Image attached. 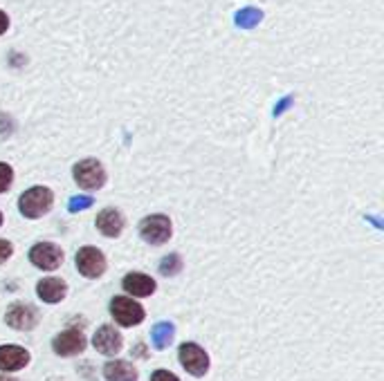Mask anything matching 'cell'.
Here are the masks:
<instances>
[{"label": "cell", "instance_id": "30bf717a", "mask_svg": "<svg viewBox=\"0 0 384 381\" xmlns=\"http://www.w3.org/2000/svg\"><path fill=\"white\" fill-rule=\"evenodd\" d=\"M92 346L102 355H117L122 350V334L112 326H102L92 338Z\"/></svg>", "mask_w": 384, "mask_h": 381}, {"label": "cell", "instance_id": "603a6c76", "mask_svg": "<svg viewBox=\"0 0 384 381\" xmlns=\"http://www.w3.org/2000/svg\"><path fill=\"white\" fill-rule=\"evenodd\" d=\"M292 104V96H286V99H281V104L274 108V117H279V115H283V112H286V108Z\"/></svg>", "mask_w": 384, "mask_h": 381}, {"label": "cell", "instance_id": "5bb4252c", "mask_svg": "<svg viewBox=\"0 0 384 381\" xmlns=\"http://www.w3.org/2000/svg\"><path fill=\"white\" fill-rule=\"evenodd\" d=\"M122 285L128 294L137 296V299H144V296H151L155 292V280L144 274H128L124 276Z\"/></svg>", "mask_w": 384, "mask_h": 381}, {"label": "cell", "instance_id": "7c38bea8", "mask_svg": "<svg viewBox=\"0 0 384 381\" xmlns=\"http://www.w3.org/2000/svg\"><path fill=\"white\" fill-rule=\"evenodd\" d=\"M97 229L102 231L106 238H117L124 229V218L117 209H104L97 216Z\"/></svg>", "mask_w": 384, "mask_h": 381}, {"label": "cell", "instance_id": "2e32d148", "mask_svg": "<svg viewBox=\"0 0 384 381\" xmlns=\"http://www.w3.org/2000/svg\"><path fill=\"white\" fill-rule=\"evenodd\" d=\"M176 336V328L171 326V323H158V326L153 328L151 332V338H153V348L155 350H164L171 346V341H174Z\"/></svg>", "mask_w": 384, "mask_h": 381}, {"label": "cell", "instance_id": "9a60e30c", "mask_svg": "<svg viewBox=\"0 0 384 381\" xmlns=\"http://www.w3.org/2000/svg\"><path fill=\"white\" fill-rule=\"evenodd\" d=\"M104 377L108 381H137V370L128 361H108L104 368Z\"/></svg>", "mask_w": 384, "mask_h": 381}, {"label": "cell", "instance_id": "7a4b0ae2", "mask_svg": "<svg viewBox=\"0 0 384 381\" xmlns=\"http://www.w3.org/2000/svg\"><path fill=\"white\" fill-rule=\"evenodd\" d=\"M110 314L119 326L124 328H133L137 323L144 321V307H142L137 301L128 299V296H117L110 303Z\"/></svg>", "mask_w": 384, "mask_h": 381}, {"label": "cell", "instance_id": "cb8c5ba5", "mask_svg": "<svg viewBox=\"0 0 384 381\" xmlns=\"http://www.w3.org/2000/svg\"><path fill=\"white\" fill-rule=\"evenodd\" d=\"M7 30H9V18H7V13L0 9V36H3Z\"/></svg>", "mask_w": 384, "mask_h": 381}, {"label": "cell", "instance_id": "3957f363", "mask_svg": "<svg viewBox=\"0 0 384 381\" xmlns=\"http://www.w3.org/2000/svg\"><path fill=\"white\" fill-rule=\"evenodd\" d=\"M73 175L77 180V184L85 191H97L104 187L106 182V171L104 166L99 164L97 160H83L79 164H75Z\"/></svg>", "mask_w": 384, "mask_h": 381}, {"label": "cell", "instance_id": "4fadbf2b", "mask_svg": "<svg viewBox=\"0 0 384 381\" xmlns=\"http://www.w3.org/2000/svg\"><path fill=\"white\" fill-rule=\"evenodd\" d=\"M36 292H38V299L46 301V303H59L65 299V292H68V285L63 283L61 278H43L41 283L36 285Z\"/></svg>", "mask_w": 384, "mask_h": 381}, {"label": "cell", "instance_id": "d6986e66", "mask_svg": "<svg viewBox=\"0 0 384 381\" xmlns=\"http://www.w3.org/2000/svg\"><path fill=\"white\" fill-rule=\"evenodd\" d=\"M92 197L90 195H77L73 197V200L68 202V209L73 211V214H79V211H85V209H90L92 206Z\"/></svg>", "mask_w": 384, "mask_h": 381}, {"label": "cell", "instance_id": "ac0fdd59", "mask_svg": "<svg viewBox=\"0 0 384 381\" xmlns=\"http://www.w3.org/2000/svg\"><path fill=\"white\" fill-rule=\"evenodd\" d=\"M261 18H263V13L259 9H243L236 13V23L240 27H254L261 23Z\"/></svg>", "mask_w": 384, "mask_h": 381}, {"label": "cell", "instance_id": "277c9868", "mask_svg": "<svg viewBox=\"0 0 384 381\" xmlns=\"http://www.w3.org/2000/svg\"><path fill=\"white\" fill-rule=\"evenodd\" d=\"M171 220L166 218V216H162V214H158V216H149V218H144L142 220V224H139V236L146 240L149 245H164L166 240L171 238Z\"/></svg>", "mask_w": 384, "mask_h": 381}, {"label": "cell", "instance_id": "52a82bcc", "mask_svg": "<svg viewBox=\"0 0 384 381\" xmlns=\"http://www.w3.org/2000/svg\"><path fill=\"white\" fill-rule=\"evenodd\" d=\"M30 260L41 267V270H56L63 263V251L61 247H56L54 243H38L30 249Z\"/></svg>", "mask_w": 384, "mask_h": 381}, {"label": "cell", "instance_id": "ba28073f", "mask_svg": "<svg viewBox=\"0 0 384 381\" xmlns=\"http://www.w3.org/2000/svg\"><path fill=\"white\" fill-rule=\"evenodd\" d=\"M7 323L14 330H34L38 323V312L36 307L25 305V303H14L7 309Z\"/></svg>", "mask_w": 384, "mask_h": 381}, {"label": "cell", "instance_id": "44dd1931", "mask_svg": "<svg viewBox=\"0 0 384 381\" xmlns=\"http://www.w3.org/2000/svg\"><path fill=\"white\" fill-rule=\"evenodd\" d=\"M151 381H180L174 372H169V370H155L151 375Z\"/></svg>", "mask_w": 384, "mask_h": 381}, {"label": "cell", "instance_id": "7402d4cb", "mask_svg": "<svg viewBox=\"0 0 384 381\" xmlns=\"http://www.w3.org/2000/svg\"><path fill=\"white\" fill-rule=\"evenodd\" d=\"M11 251H14L11 243H7V240H0V265H3L11 256Z\"/></svg>", "mask_w": 384, "mask_h": 381}, {"label": "cell", "instance_id": "ffe728a7", "mask_svg": "<svg viewBox=\"0 0 384 381\" xmlns=\"http://www.w3.org/2000/svg\"><path fill=\"white\" fill-rule=\"evenodd\" d=\"M11 180H14V171L9 164L0 162V193H5L11 187Z\"/></svg>", "mask_w": 384, "mask_h": 381}, {"label": "cell", "instance_id": "e0dca14e", "mask_svg": "<svg viewBox=\"0 0 384 381\" xmlns=\"http://www.w3.org/2000/svg\"><path fill=\"white\" fill-rule=\"evenodd\" d=\"M160 272L164 276H176L178 272H182V258L178 253H169V256L160 260Z\"/></svg>", "mask_w": 384, "mask_h": 381}, {"label": "cell", "instance_id": "484cf974", "mask_svg": "<svg viewBox=\"0 0 384 381\" xmlns=\"http://www.w3.org/2000/svg\"><path fill=\"white\" fill-rule=\"evenodd\" d=\"M0 224H3V214H0Z\"/></svg>", "mask_w": 384, "mask_h": 381}, {"label": "cell", "instance_id": "9c48e42d", "mask_svg": "<svg viewBox=\"0 0 384 381\" xmlns=\"http://www.w3.org/2000/svg\"><path fill=\"white\" fill-rule=\"evenodd\" d=\"M52 348L59 357H75L85 350V336L79 330H65L59 336H54Z\"/></svg>", "mask_w": 384, "mask_h": 381}, {"label": "cell", "instance_id": "8992f818", "mask_svg": "<svg viewBox=\"0 0 384 381\" xmlns=\"http://www.w3.org/2000/svg\"><path fill=\"white\" fill-rule=\"evenodd\" d=\"M77 267L85 278H99L106 272V258L97 247H81L77 253Z\"/></svg>", "mask_w": 384, "mask_h": 381}, {"label": "cell", "instance_id": "5b68a950", "mask_svg": "<svg viewBox=\"0 0 384 381\" xmlns=\"http://www.w3.org/2000/svg\"><path fill=\"white\" fill-rule=\"evenodd\" d=\"M178 355H180L182 368L187 370L189 375L203 377V375L209 370V357H207V352H205L201 346H196V343H182Z\"/></svg>", "mask_w": 384, "mask_h": 381}, {"label": "cell", "instance_id": "6da1fadb", "mask_svg": "<svg viewBox=\"0 0 384 381\" xmlns=\"http://www.w3.org/2000/svg\"><path fill=\"white\" fill-rule=\"evenodd\" d=\"M52 204H54V195L46 187H34L30 191H25L18 200L21 214L25 218H32V220L41 218L43 214H48V211L52 209Z\"/></svg>", "mask_w": 384, "mask_h": 381}, {"label": "cell", "instance_id": "8fae6325", "mask_svg": "<svg viewBox=\"0 0 384 381\" xmlns=\"http://www.w3.org/2000/svg\"><path fill=\"white\" fill-rule=\"evenodd\" d=\"M30 363V352L18 346H3L0 348V370L14 372Z\"/></svg>", "mask_w": 384, "mask_h": 381}, {"label": "cell", "instance_id": "d4e9b609", "mask_svg": "<svg viewBox=\"0 0 384 381\" xmlns=\"http://www.w3.org/2000/svg\"><path fill=\"white\" fill-rule=\"evenodd\" d=\"M0 381H16V379H9V377H0Z\"/></svg>", "mask_w": 384, "mask_h": 381}]
</instances>
